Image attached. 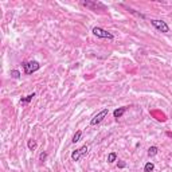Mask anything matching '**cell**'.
<instances>
[{
    "instance_id": "cell-12",
    "label": "cell",
    "mask_w": 172,
    "mask_h": 172,
    "mask_svg": "<svg viewBox=\"0 0 172 172\" xmlns=\"http://www.w3.org/2000/svg\"><path fill=\"white\" fill-rule=\"evenodd\" d=\"M155 169V165H153V163H147L145 164V167H144V172H152Z\"/></svg>"
},
{
    "instance_id": "cell-15",
    "label": "cell",
    "mask_w": 172,
    "mask_h": 172,
    "mask_svg": "<svg viewBox=\"0 0 172 172\" xmlns=\"http://www.w3.org/2000/svg\"><path fill=\"white\" fill-rule=\"evenodd\" d=\"M46 157H47V153H46V152H42V153H40V156H39L40 161H44V160H46Z\"/></svg>"
},
{
    "instance_id": "cell-11",
    "label": "cell",
    "mask_w": 172,
    "mask_h": 172,
    "mask_svg": "<svg viewBox=\"0 0 172 172\" xmlns=\"http://www.w3.org/2000/svg\"><path fill=\"white\" fill-rule=\"evenodd\" d=\"M116 159H117V153H114V152H110L108 155V163H114Z\"/></svg>"
},
{
    "instance_id": "cell-6",
    "label": "cell",
    "mask_w": 172,
    "mask_h": 172,
    "mask_svg": "<svg viewBox=\"0 0 172 172\" xmlns=\"http://www.w3.org/2000/svg\"><path fill=\"white\" fill-rule=\"evenodd\" d=\"M108 113H109V109H108V108L102 109V110L98 114H96L92 118V121H90V125H98L100 122H102V120H104L106 116H108Z\"/></svg>"
},
{
    "instance_id": "cell-2",
    "label": "cell",
    "mask_w": 172,
    "mask_h": 172,
    "mask_svg": "<svg viewBox=\"0 0 172 172\" xmlns=\"http://www.w3.org/2000/svg\"><path fill=\"white\" fill-rule=\"evenodd\" d=\"M81 4L84 5V7H88L90 8L92 11H98V8H101L102 11H106V5L101 1H81Z\"/></svg>"
},
{
    "instance_id": "cell-1",
    "label": "cell",
    "mask_w": 172,
    "mask_h": 172,
    "mask_svg": "<svg viewBox=\"0 0 172 172\" xmlns=\"http://www.w3.org/2000/svg\"><path fill=\"white\" fill-rule=\"evenodd\" d=\"M23 69H24V73L26 74H32L40 69V65L38 61H28V62H23Z\"/></svg>"
},
{
    "instance_id": "cell-7",
    "label": "cell",
    "mask_w": 172,
    "mask_h": 172,
    "mask_svg": "<svg viewBox=\"0 0 172 172\" xmlns=\"http://www.w3.org/2000/svg\"><path fill=\"white\" fill-rule=\"evenodd\" d=\"M126 109H128V106H121V108H118V109H116L114 112H113V116H114V118H121L122 117V114L126 112Z\"/></svg>"
},
{
    "instance_id": "cell-9",
    "label": "cell",
    "mask_w": 172,
    "mask_h": 172,
    "mask_svg": "<svg viewBox=\"0 0 172 172\" xmlns=\"http://www.w3.org/2000/svg\"><path fill=\"white\" fill-rule=\"evenodd\" d=\"M34 97H35V93H31V94H28L27 97H24V98L20 100V104H28V102H30Z\"/></svg>"
},
{
    "instance_id": "cell-3",
    "label": "cell",
    "mask_w": 172,
    "mask_h": 172,
    "mask_svg": "<svg viewBox=\"0 0 172 172\" xmlns=\"http://www.w3.org/2000/svg\"><path fill=\"white\" fill-rule=\"evenodd\" d=\"M151 24L156 28V30L161 31V32H164V34H167V32H169V26L167 24V22H164V20H157V19H152L151 20Z\"/></svg>"
},
{
    "instance_id": "cell-8",
    "label": "cell",
    "mask_w": 172,
    "mask_h": 172,
    "mask_svg": "<svg viewBox=\"0 0 172 172\" xmlns=\"http://www.w3.org/2000/svg\"><path fill=\"white\" fill-rule=\"evenodd\" d=\"M157 152H159V148H157V147H151V148H148V156H149V157L156 156Z\"/></svg>"
},
{
    "instance_id": "cell-16",
    "label": "cell",
    "mask_w": 172,
    "mask_h": 172,
    "mask_svg": "<svg viewBox=\"0 0 172 172\" xmlns=\"http://www.w3.org/2000/svg\"><path fill=\"white\" fill-rule=\"evenodd\" d=\"M125 165H126V164L124 163V161H120L118 163V168H125Z\"/></svg>"
},
{
    "instance_id": "cell-10",
    "label": "cell",
    "mask_w": 172,
    "mask_h": 172,
    "mask_svg": "<svg viewBox=\"0 0 172 172\" xmlns=\"http://www.w3.org/2000/svg\"><path fill=\"white\" fill-rule=\"evenodd\" d=\"M81 136H82V132H81V131H77V132H75V135L73 136V140H71V143H73V144L78 143V141H80V139H81Z\"/></svg>"
},
{
    "instance_id": "cell-13",
    "label": "cell",
    "mask_w": 172,
    "mask_h": 172,
    "mask_svg": "<svg viewBox=\"0 0 172 172\" xmlns=\"http://www.w3.org/2000/svg\"><path fill=\"white\" fill-rule=\"evenodd\" d=\"M11 77L15 78V80L20 78V71H19V70H11Z\"/></svg>"
},
{
    "instance_id": "cell-5",
    "label": "cell",
    "mask_w": 172,
    "mask_h": 172,
    "mask_svg": "<svg viewBox=\"0 0 172 172\" xmlns=\"http://www.w3.org/2000/svg\"><path fill=\"white\" fill-rule=\"evenodd\" d=\"M92 32L97 36V38H105V39H113V38H114L112 32L104 30V28H101V27H94Z\"/></svg>"
},
{
    "instance_id": "cell-4",
    "label": "cell",
    "mask_w": 172,
    "mask_h": 172,
    "mask_svg": "<svg viewBox=\"0 0 172 172\" xmlns=\"http://www.w3.org/2000/svg\"><path fill=\"white\" fill-rule=\"evenodd\" d=\"M88 145H84V147H81V148H78V149H75L73 153H71V160L73 161H78V160H81L84 156H86L88 155Z\"/></svg>"
},
{
    "instance_id": "cell-14",
    "label": "cell",
    "mask_w": 172,
    "mask_h": 172,
    "mask_svg": "<svg viewBox=\"0 0 172 172\" xmlns=\"http://www.w3.org/2000/svg\"><path fill=\"white\" fill-rule=\"evenodd\" d=\"M28 148H30L31 151H34L36 148V141L35 140H28Z\"/></svg>"
}]
</instances>
